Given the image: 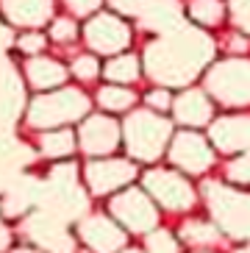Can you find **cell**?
I'll list each match as a JSON object with an SVG mask.
<instances>
[{"mask_svg":"<svg viewBox=\"0 0 250 253\" xmlns=\"http://www.w3.org/2000/svg\"><path fill=\"white\" fill-rule=\"evenodd\" d=\"M214 56V45L198 28L169 31L167 37L150 42L145 50V73L162 86H186L200 75Z\"/></svg>","mask_w":250,"mask_h":253,"instance_id":"obj_1","label":"cell"},{"mask_svg":"<svg viewBox=\"0 0 250 253\" xmlns=\"http://www.w3.org/2000/svg\"><path fill=\"white\" fill-rule=\"evenodd\" d=\"M123 139L136 162H156L172 142V128L169 120L153 109H133L123 126Z\"/></svg>","mask_w":250,"mask_h":253,"instance_id":"obj_2","label":"cell"},{"mask_svg":"<svg viewBox=\"0 0 250 253\" xmlns=\"http://www.w3.org/2000/svg\"><path fill=\"white\" fill-rule=\"evenodd\" d=\"M89 112V97L75 86H67V89H50L42 92L39 97H34L28 106V126L39 128V131H53V128H61L67 123H75V120H83Z\"/></svg>","mask_w":250,"mask_h":253,"instance_id":"obj_3","label":"cell"},{"mask_svg":"<svg viewBox=\"0 0 250 253\" xmlns=\"http://www.w3.org/2000/svg\"><path fill=\"white\" fill-rule=\"evenodd\" d=\"M206 89L228 109L250 106V59H225L211 64L206 73Z\"/></svg>","mask_w":250,"mask_h":253,"instance_id":"obj_4","label":"cell"},{"mask_svg":"<svg viewBox=\"0 0 250 253\" xmlns=\"http://www.w3.org/2000/svg\"><path fill=\"white\" fill-rule=\"evenodd\" d=\"M109 211L123 228L133 231V234H147L159 225L156 201L145 189H136V186H125L120 195H111Z\"/></svg>","mask_w":250,"mask_h":253,"instance_id":"obj_5","label":"cell"},{"mask_svg":"<svg viewBox=\"0 0 250 253\" xmlns=\"http://www.w3.org/2000/svg\"><path fill=\"white\" fill-rule=\"evenodd\" d=\"M142 184H145V192L167 211H189L198 203L192 184L175 170H150L145 172Z\"/></svg>","mask_w":250,"mask_h":253,"instance_id":"obj_6","label":"cell"},{"mask_svg":"<svg viewBox=\"0 0 250 253\" xmlns=\"http://www.w3.org/2000/svg\"><path fill=\"white\" fill-rule=\"evenodd\" d=\"M83 39L95 53H106V56H117L131 45V25L125 23L114 11H100L92 14L83 25Z\"/></svg>","mask_w":250,"mask_h":253,"instance_id":"obj_7","label":"cell"},{"mask_svg":"<svg viewBox=\"0 0 250 253\" xmlns=\"http://www.w3.org/2000/svg\"><path fill=\"white\" fill-rule=\"evenodd\" d=\"M136 178V164L128 159H114V156H103V159H89L83 167V181L86 189L97 198L111 195L117 189H125Z\"/></svg>","mask_w":250,"mask_h":253,"instance_id":"obj_8","label":"cell"},{"mask_svg":"<svg viewBox=\"0 0 250 253\" xmlns=\"http://www.w3.org/2000/svg\"><path fill=\"white\" fill-rule=\"evenodd\" d=\"M169 162L186 175H203L214 164V148L206 136H200L192 128H184L169 142Z\"/></svg>","mask_w":250,"mask_h":253,"instance_id":"obj_9","label":"cell"},{"mask_svg":"<svg viewBox=\"0 0 250 253\" xmlns=\"http://www.w3.org/2000/svg\"><path fill=\"white\" fill-rule=\"evenodd\" d=\"M120 139H123V126L109 114H89L78 128V145L89 159L111 156Z\"/></svg>","mask_w":250,"mask_h":253,"instance_id":"obj_10","label":"cell"},{"mask_svg":"<svg viewBox=\"0 0 250 253\" xmlns=\"http://www.w3.org/2000/svg\"><path fill=\"white\" fill-rule=\"evenodd\" d=\"M208 139L220 153L234 156V153H248L250 150V112L245 114H225V117L211 120Z\"/></svg>","mask_w":250,"mask_h":253,"instance_id":"obj_11","label":"cell"},{"mask_svg":"<svg viewBox=\"0 0 250 253\" xmlns=\"http://www.w3.org/2000/svg\"><path fill=\"white\" fill-rule=\"evenodd\" d=\"M78 237L95 253H117L125 245V231L114 217L89 214L78 223Z\"/></svg>","mask_w":250,"mask_h":253,"instance_id":"obj_12","label":"cell"},{"mask_svg":"<svg viewBox=\"0 0 250 253\" xmlns=\"http://www.w3.org/2000/svg\"><path fill=\"white\" fill-rule=\"evenodd\" d=\"M172 117H175L178 126H184V128L206 126L214 117L211 97L203 89H184L175 100H172Z\"/></svg>","mask_w":250,"mask_h":253,"instance_id":"obj_13","label":"cell"},{"mask_svg":"<svg viewBox=\"0 0 250 253\" xmlns=\"http://www.w3.org/2000/svg\"><path fill=\"white\" fill-rule=\"evenodd\" d=\"M28 237L34 245L50 253H73V237L70 231L50 214H34L28 220Z\"/></svg>","mask_w":250,"mask_h":253,"instance_id":"obj_14","label":"cell"},{"mask_svg":"<svg viewBox=\"0 0 250 253\" xmlns=\"http://www.w3.org/2000/svg\"><path fill=\"white\" fill-rule=\"evenodd\" d=\"M136 17L145 28L169 34V31L181 28V3L178 0H142Z\"/></svg>","mask_w":250,"mask_h":253,"instance_id":"obj_15","label":"cell"},{"mask_svg":"<svg viewBox=\"0 0 250 253\" xmlns=\"http://www.w3.org/2000/svg\"><path fill=\"white\" fill-rule=\"evenodd\" d=\"M25 78H28V84L34 89L50 92V89H59L67 81V67L59 64L56 59H47V56H34L25 64Z\"/></svg>","mask_w":250,"mask_h":253,"instance_id":"obj_16","label":"cell"},{"mask_svg":"<svg viewBox=\"0 0 250 253\" xmlns=\"http://www.w3.org/2000/svg\"><path fill=\"white\" fill-rule=\"evenodd\" d=\"M3 11L11 23L34 28V25L50 20L53 0H3Z\"/></svg>","mask_w":250,"mask_h":253,"instance_id":"obj_17","label":"cell"},{"mask_svg":"<svg viewBox=\"0 0 250 253\" xmlns=\"http://www.w3.org/2000/svg\"><path fill=\"white\" fill-rule=\"evenodd\" d=\"M103 75L109 84H120V86L133 84L142 75V61L133 53H117V56H111L109 64L103 67Z\"/></svg>","mask_w":250,"mask_h":253,"instance_id":"obj_18","label":"cell"},{"mask_svg":"<svg viewBox=\"0 0 250 253\" xmlns=\"http://www.w3.org/2000/svg\"><path fill=\"white\" fill-rule=\"evenodd\" d=\"M97 106L109 114L131 112L136 106V92L128 89V86H120V84H106L97 89Z\"/></svg>","mask_w":250,"mask_h":253,"instance_id":"obj_19","label":"cell"},{"mask_svg":"<svg viewBox=\"0 0 250 253\" xmlns=\"http://www.w3.org/2000/svg\"><path fill=\"white\" fill-rule=\"evenodd\" d=\"M75 142L78 136L73 131H67V128H53V131H44L39 136V148L47 159H67L70 153L75 150Z\"/></svg>","mask_w":250,"mask_h":253,"instance_id":"obj_20","label":"cell"},{"mask_svg":"<svg viewBox=\"0 0 250 253\" xmlns=\"http://www.w3.org/2000/svg\"><path fill=\"white\" fill-rule=\"evenodd\" d=\"M189 17L203 28H214L225 20V3L222 0H189Z\"/></svg>","mask_w":250,"mask_h":253,"instance_id":"obj_21","label":"cell"},{"mask_svg":"<svg viewBox=\"0 0 250 253\" xmlns=\"http://www.w3.org/2000/svg\"><path fill=\"white\" fill-rule=\"evenodd\" d=\"M181 239L189 245H214L220 239V231L206 220H186L181 225Z\"/></svg>","mask_w":250,"mask_h":253,"instance_id":"obj_22","label":"cell"},{"mask_svg":"<svg viewBox=\"0 0 250 253\" xmlns=\"http://www.w3.org/2000/svg\"><path fill=\"white\" fill-rule=\"evenodd\" d=\"M50 39L53 42H61V45H70L78 39V25H75L73 17H56L50 23Z\"/></svg>","mask_w":250,"mask_h":253,"instance_id":"obj_23","label":"cell"},{"mask_svg":"<svg viewBox=\"0 0 250 253\" xmlns=\"http://www.w3.org/2000/svg\"><path fill=\"white\" fill-rule=\"evenodd\" d=\"M73 75L75 78H81V81H95L97 75H100V64H97V59L95 56H89V53L75 56L73 59Z\"/></svg>","mask_w":250,"mask_h":253,"instance_id":"obj_24","label":"cell"},{"mask_svg":"<svg viewBox=\"0 0 250 253\" xmlns=\"http://www.w3.org/2000/svg\"><path fill=\"white\" fill-rule=\"evenodd\" d=\"M172 100H175V97L167 92V86H156V89H150L145 95L147 109H153V112H159V114H164L167 109H172Z\"/></svg>","mask_w":250,"mask_h":253,"instance_id":"obj_25","label":"cell"},{"mask_svg":"<svg viewBox=\"0 0 250 253\" xmlns=\"http://www.w3.org/2000/svg\"><path fill=\"white\" fill-rule=\"evenodd\" d=\"M228 8H231V17H234V23L250 34V0H228Z\"/></svg>","mask_w":250,"mask_h":253,"instance_id":"obj_26","label":"cell"},{"mask_svg":"<svg viewBox=\"0 0 250 253\" xmlns=\"http://www.w3.org/2000/svg\"><path fill=\"white\" fill-rule=\"evenodd\" d=\"M100 3H103V0H64V6L70 8V14H75V17L95 14L97 8H100Z\"/></svg>","mask_w":250,"mask_h":253,"instance_id":"obj_27","label":"cell"},{"mask_svg":"<svg viewBox=\"0 0 250 253\" xmlns=\"http://www.w3.org/2000/svg\"><path fill=\"white\" fill-rule=\"evenodd\" d=\"M139 6H142V0H111V8L120 17H136L139 14Z\"/></svg>","mask_w":250,"mask_h":253,"instance_id":"obj_28","label":"cell"},{"mask_svg":"<svg viewBox=\"0 0 250 253\" xmlns=\"http://www.w3.org/2000/svg\"><path fill=\"white\" fill-rule=\"evenodd\" d=\"M44 42H47V39H44L42 34H34V31H31V34H25V37L20 39V50L22 53H39L44 47Z\"/></svg>","mask_w":250,"mask_h":253,"instance_id":"obj_29","label":"cell"},{"mask_svg":"<svg viewBox=\"0 0 250 253\" xmlns=\"http://www.w3.org/2000/svg\"><path fill=\"white\" fill-rule=\"evenodd\" d=\"M8 245H11V237H8V228H6V223H3V217H0V253L6 251Z\"/></svg>","mask_w":250,"mask_h":253,"instance_id":"obj_30","label":"cell"},{"mask_svg":"<svg viewBox=\"0 0 250 253\" xmlns=\"http://www.w3.org/2000/svg\"><path fill=\"white\" fill-rule=\"evenodd\" d=\"M14 253H42L39 248H28V245H22V248H14Z\"/></svg>","mask_w":250,"mask_h":253,"instance_id":"obj_31","label":"cell"}]
</instances>
